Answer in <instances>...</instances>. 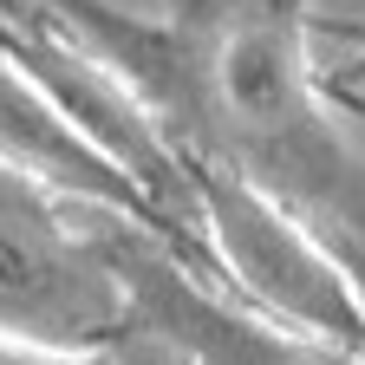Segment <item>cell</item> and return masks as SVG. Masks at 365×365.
<instances>
[{
  "mask_svg": "<svg viewBox=\"0 0 365 365\" xmlns=\"http://www.w3.org/2000/svg\"><path fill=\"white\" fill-rule=\"evenodd\" d=\"M190 176H196V235L209 242L242 307L365 352V307L333 235L307 228L274 190H261L222 157L190 163Z\"/></svg>",
  "mask_w": 365,
  "mask_h": 365,
  "instance_id": "1",
  "label": "cell"
},
{
  "mask_svg": "<svg viewBox=\"0 0 365 365\" xmlns=\"http://www.w3.org/2000/svg\"><path fill=\"white\" fill-rule=\"evenodd\" d=\"M66 202L0 163V333L53 352H98L137 327L124 274L59 215Z\"/></svg>",
  "mask_w": 365,
  "mask_h": 365,
  "instance_id": "2",
  "label": "cell"
},
{
  "mask_svg": "<svg viewBox=\"0 0 365 365\" xmlns=\"http://www.w3.org/2000/svg\"><path fill=\"white\" fill-rule=\"evenodd\" d=\"M0 59H14L46 98H53L72 130L91 150H105L144 196L157 235L176 228V235H196V176L190 157L170 144V130L157 118V105L130 85V72L118 59H105L98 46H85L59 26L39 20H0Z\"/></svg>",
  "mask_w": 365,
  "mask_h": 365,
  "instance_id": "3",
  "label": "cell"
},
{
  "mask_svg": "<svg viewBox=\"0 0 365 365\" xmlns=\"http://www.w3.org/2000/svg\"><path fill=\"white\" fill-rule=\"evenodd\" d=\"M105 255L130 287L137 327H150L176 365H365V352H352V346L313 339L255 307L215 300L144 222H124V235Z\"/></svg>",
  "mask_w": 365,
  "mask_h": 365,
  "instance_id": "4",
  "label": "cell"
},
{
  "mask_svg": "<svg viewBox=\"0 0 365 365\" xmlns=\"http://www.w3.org/2000/svg\"><path fill=\"white\" fill-rule=\"evenodd\" d=\"M209 98L228 130L248 144H294L313 124V72H307V33L294 14L261 7L228 20L209 53Z\"/></svg>",
  "mask_w": 365,
  "mask_h": 365,
  "instance_id": "5",
  "label": "cell"
},
{
  "mask_svg": "<svg viewBox=\"0 0 365 365\" xmlns=\"http://www.w3.org/2000/svg\"><path fill=\"white\" fill-rule=\"evenodd\" d=\"M0 163L33 176L39 190H53L59 202H85L98 215L157 228L150 209H144V196H137V182L105 150H91L85 137L72 130V118L46 98L14 59H0Z\"/></svg>",
  "mask_w": 365,
  "mask_h": 365,
  "instance_id": "6",
  "label": "cell"
},
{
  "mask_svg": "<svg viewBox=\"0 0 365 365\" xmlns=\"http://www.w3.org/2000/svg\"><path fill=\"white\" fill-rule=\"evenodd\" d=\"M339 255H346V274H352V287H359V307H365V248H352V242H333Z\"/></svg>",
  "mask_w": 365,
  "mask_h": 365,
  "instance_id": "7",
  "label": "cell"
}]
</instances>
